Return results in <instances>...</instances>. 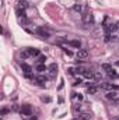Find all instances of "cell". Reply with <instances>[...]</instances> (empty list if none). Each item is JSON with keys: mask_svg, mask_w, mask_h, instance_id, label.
I'll list each match as a JSON object with an SVG mask.
<instances>
[{"mask_svg": "<svg viewBox=\"0 0 119 120\" xmlns=\"http://www.w3.org/2000/svg\"><path fill=\"white\" fill-rule=\"evenodd\" d=\"M38 34H39V36H42V38H45V39L51 36V34H49V31H46L45 28H44V27L38 30Z\"/></svg>", "mask_w": 119, "mask_h": 120, "instance_id": "obj_8", "label": "cell"}, {"mask_svg": "<svg viewBox=\"0 0 119 120\" xmlns=\"http://www.w3.org/2000/svg\"><path fill=\"white\" fill-rule=\"evenodd\" d=\"M74 10L80 13V11H81V6H80V4H76V6H74Z\"/></svg>", "mask_w": 119, "mask_h": 120, "instance_id": "obj_23", "label": "cell"}, {"mask_svg": "<svg viewBox=\"0 0 119 120\" xmlns=\"http://www.w3.org/2000/svg\"><path fill=\"white\" fill-rule=\"evenodd\" d=\"M48 71H49L51 75H55V74L58 73V66H56V63H52V64L48 67Z\"/></svg>", "mask_w": 119, "mask_h": 120, "instance_id": "obj_7", "label": "cell"}, {"mask_svg": "<svg viewBox=\"0 0 119 120\" xmlns=\"http://www.w3.org/2000/svg\"><path fill=\"white\" fill-rule=\"evenodd\" d=\"M83 75H84L86 78H88V80H92V78H94V73H92V71H90V70H86Z\"/></svg>", "mask_w": 119, "mask_h": 120, "instance_id": "obj_16", "label": "cell"}, {"mask_svg": "<svg viewBox=\"0 0 119 120\" xmlns=\"http://www.w3.org/2000/svg\"><path fill=\"white\" fill-rule=\"evenodd\" d=\"M76 74H84V71H86V68H83V67H76Z\"/></svg>", "mask_w": 119, "mask_h": 120, "instance_id": "obj_20", "label": "cell"}, {"mask_svg": "<svg viewBox=\"0 0 119 120\" xmlns=\"http://www.w3.org/2000/svg\"><path fill=\"white\" fill-rule=\"evenodd\" d=\"M69 45H71L73 48H77V49H80V48H81L80 41H70V42H69Z\"/></svg>", "mask_w": 119, "mask_h": 120, "instance_id": "obj_15", "label": "cell"}, {"mask_svg": "<svg viewBox=\"0 0 119 120\" xmlns=\"http://www.w3.org/2000/svg\"><path fill=\"white\" fill-rule=\"evenodd\" d=\"M20 56H21V57H28V56H30L28 49H27V50H24V52H21V53H20Z\"/></svg>", "mask_w": 119, "mask_h": 120, "instance_id": "obj_21", "label": "cell"}, {"mask_svg": "<svg viewBox=\"0 0 119 120\" xmlns=\"http://www.w3.org/2000/svg\"><path fill=\"white\" fill-rule=\"evenodd\" d=\"M108 99H112V101H116V98H118V94L115 92V91H108V94L105 95Z\"/></svg>", "mask_w": 119, "mask_h": 120, "instance_id": "obj_9", "label": "cell"}, {"mask_svg": "<svg viewBox=\"0 0 119 120\" xmlns=\"http://www.w3.org/2000/svg\"><path fill=\"white\" fill-rule=\"evenodd\" d=\"M18 7L23 8V10H25V8L28 7V3H27L25 0H20V1H18Z\"/></svg>", "mask_w": 119, "mask_h": 120, "instance_id": "obj_17", "label": "cell"}, {"mask_svg": "<svg viewBox=\"0 0 119 120\" xmlns=\"http://www.w3.org/2000/svg\"><path fill=\"white\" fill-rule=\"evenodd\" d=\"M21 115H23V116H31V115H32V108H31V105H23V106H21Z\"/></svg>", "mask_w": 119, "mask_h": 120, "instance_id": "obj_2", "label": "cell"}, {"mask_svg": "<svg viewBox=\"0 0 119 120\" xmlns=\"http://www.w3.org/2000/svg\"><path fill=\"white\" fill-rule=\"evenodd\" d=\"M36 71H38L39 74H42L44 71H48V67H46L45 64H38V66H36Z\"/></svg>", "mask_w": 119, "mask_h": 120, "instance_id": "obj_11", "label": "cell"}, {"mask_svg": "<svg viewBox=\"0 0 119 120\" xmlns=\"http://www.w3.org/2000/svg\"><path fill=\"white\" fill-rule=\"evenodd\" d=\"M116 66H119V61H116Z\"/></svg>", "mask_w": 119, "mask_h": 120, "instance_id": "obj_27", "label": "cell"}, {"mask_svg": "<svg viewBox=\"0 0 119 120\" xmlns=\"http://www.w3.org/2000/svg\"><path fill=\"white\" fill-rule=\"evenodd\" d=\"M45 60H46V57H45V56H38L36 63H38V64H45Z\"/></svg>", "mask_w": 119, "mask_h": 120, "instance_id": "obj_19", "label": "cell"}, {"mask_svg": "<svg viewBox=\"0 0 119 120\" xmlns=\"http://www.w3.org/2000/svg\"><path fill=\"white\" fill-rule=\"evenodd\" d=\"M101 88L105 91H119V87L114 85L112 82H104V84H101Z\"/></svg>", "mask_w": 119, "mask_h": 120, "instance_id": "obj_1", "label": "cell"}, {"mask_svg": "<svg viewBox=\"0 0 119 120\" xmlns=\"http://www.w3.org/2000/svg\"><path fill=\"white\" fill-rule=\"evenodd\" d=\"M94 78H97V80H102V74H101V73H94Z\"/></svg>", "mask_w": 119, "mask_h": 120, "instance_id": "obj_22", "label": "cell"}, {"mask_svg": "<svg viewBox=\"0 0 119 120\" xmlns=\"http://www.w3.org/2000/svg\"><path fill=\"white\" fill-rule=\"evenodd\" d=\"M92 14L90 13V11H86L84 14H83V21L86 22V24H88V22H92Z\"/></svg>", "mask_w": 119, "mask_h": 120, "instance_id": "obj_6", "label": "cell"}, {"mask_svg": "<svg viewBox=\"0 0 119 120\" xmlns=\"http://www.w3.org/2000/svg\"><path fill=\"white\" fill-rule=\"evenodd\" d=\"M21 68H23V71H24V73H27V74H30L31 71H32L31 66H28V64H25V63H23V64H21Z\"/></svg>", "mask_w": 119, "mask_h": 120, "instance_id": "obj_12", "label": "cell"}, {"mask_svg": "<svg viewBox=\"0 0 119 120\" xmlns=\"http://www.w3.org/2000/svg\"><path fill=\"white\" fill-rule=\"evenodd\" d=\"M64 53H66L67 56H73V53H71L70 50H67V49H64Z\"/></svg>", "mask_w": 119, "mask_h": 120, "instance_id": "obj_24", "label": "cell"}, {"mask_svg": "<svg viewBox=\"0 0 119 120\" xmlns=\"http://www.w3.org/2000/svg\"><path fill=\"white\" fill-rule=\"evenodd\" d=\"M98 92V88L97 87H88V90H87V94H90V95H94V94H97Z\"/></svg>", "mask_w": 119, "mask_h": 120, "instance_id": "obj_18", "label": "cell"}, {"mask_svg": "<svg viewBox=\"0 0 119 120\" xmlns=\"http://www.w3.org/2000/svg\"><path fill=\"white\" fill-rule=\"evenodd\" d=\"M116 30H119V21L115 24V31H116Z\"/></svg>", "mask_w": 119, "mask_h": 120, "instance_id": "obj_26", "label": "cell"}, {"mask_svg": "<svg viewBox=\"0 0 119 120\" xmlns=\"http://www.w3.org/2000/svg\"><path fill=\"white\" fill-rule=\"evenodd\" d=\"M28 53H30V56H35V57L41 56V52H39V49H32V48H30V49H28Z\"/></svg>", "mask_w": 119, "mask_h": 120, "instance_id": "obj_10", "label": "cell"}, {"mask_svg": "<svg viewBox=\"0 0 119 120\" xmlns=\"http://www.w3.org/2000/svg\"><path fill=\"white\" fill-rule=\"evenodd\" d=\"M88 50H87V49H79V50H77V57H79V59H87V57H88Z\"/></svg>", "mask_w": 119, "mask_h": 120, "instance_id": "obj_4", "label": "cell"}, {"mask_svg": "<svg viewBox=\"0 0 119 120\" xmlns=\"http://www.w3.org/2000/svg\"><path fill=\"white\" fill-rule=\"evenodd\" d=\"M74 120H79V119H74Z\"/></svg>", "mask_w": 119, "mask_h": 120, "instance_id": "obj_28", "label": "cell"}, {"mask_svg": "<svg viewBox=\"0 0 119 120\" xmlns=\"http://www.w3.org/2000/svg\"><path fill=\"white\" fill-rule=\"evenodd\" d=\"M46 80H48V78H46V75H42V74L36 77V81H38L41 85H44V82H46Z\"/></svg>", "mask_w": 119, "mask_h": 120, "instance_id": "obj_14", "label": "cell"}, {"mask_svg": "<svg viewBox=\"0 0 119 120\" xmlns=\"http://www.w3.org/2000/svg\"><path fill=\"white\" fill-rule=\"evenodd\" d=\"M77 119L79 120H91L92 119V115H91L90 112H81V113L77 116Z\"/></svg>", "mask_w": 119, "mask_h": 120, "instance_id": "obj_5", "label": "cell"}, {"mask_svg": "<svg viewBox=\"0 0 119 120\" xmlns=\"http://www.w3.org/2000/svg\"><path fill=\"white\" fill-rule=\"evenodd\" d=\"M102 70H105V71H107L108 74H109L111 71H114L112 66H111V64H108V63H104V64H102Z\"/></svg>", "mask_w": 119, "mask_h": 120, "instance_id": "obj_13", "label": "cell"}, {"mask_svg": "<svg viewBox=\"0 0 119 120\" xmlns=\"http://www.w3.org/2000/svg\"><path fill=\"white\" fill-rule=\"evenodd\" d=\"M81 101H83V95L81 94H76V92L71 94V102L73 103H80Z\"/></svg>", "mask_w": 119, "mask_h": 120, "instance_id": "obj_3", "label": "cell"}, {"mask_svg": "<svg viewBox=\"0 0 119 120\" xmlns=\"http://www.w3.org/2000/svg\"><path fill=\"white\" fill-rule=\"evenodd\" d=\"M42 101H44V102H48V103H49V102H51V98H48V96L45 98V96H44V98H42Z\"/></svg>", "mask_w": 119, "mask_h": 120, "instance_id": "obj_25", "label": "cell"}]
</instances>
